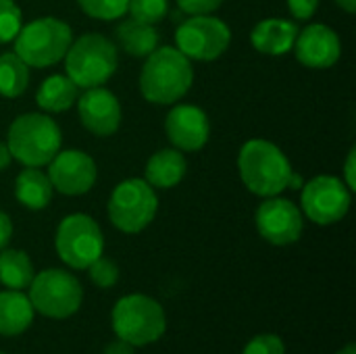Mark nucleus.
I'll list each match as a JSON object with an SVG mask.
<instances>
[{"mask_svg":"<svg viewBox=\"0 0 356 354\" xmlns=\"http://www.w3.org/2000/svg\"><path fill=\"white\" fill-rule=\"evenodd\" d=\"M336 4L340 8H344L346 13H355L356 10V0H336Z\"/></svg>","mask_w":356,"mask_h":354,"instance_id":"37","label":"nucleus"},{"mask_svg":"<svg viewBox=\"0 0 356 354\" xmlns=\"http://www.w3.org/2000/svg\"><path fill=\"white\" fill-rule=\"evenodd\" d=\"M188 173V161L177 148H163L146 163V182L154 190H171L181 184Z\"/></svg>","mask_w":356,"mask_h":354,"instance_id":"18","label":"nucleus"},{"mask_svg":"<svg viewBox=\"0 0 356 354\" xmlns=\"http://www.w3.org/2000/svg\"><path fill=\"white\" fill-rule=\"evenodd\" d=\"M232 44L229 25L213 15H192L175 29V48L190 61H215Z\"/></svg>","mask_w":356,"mask_h":354,"instance_id":"10","label":"nucleus"},{"mask_svg":"<svg viewBox=\"0 0 356 354\" xmlns=\"http://www.w3.org/2000/svg\"><path fill=\"white\" fill-rule=\"evenodd\" d=\"M27 296L35 313L48 319H67L79 311L83 288L79 280L65 269H44L33 275Z\"/></svg>","mask_w":356,"mask_h":354,"instance_id":"8","label":"nucleus"},{"mask_svg":"<svg viewBox=\"0 0 356 354\" xmlns=\"http://www.w3.org/2000/svg\"><path fill=\"white\" fill-rule=\"evenodd\" d=\"M73 42V31L69 23L56 19V17H40L29 23H25L15 44V54L31 69H44L52 67L58 61L65 58L69 46Z\"/></svg>","mask_w":356,"mask_h":354,"instance_id":"5","label":"nucleus"},{"mask_svg":"<svg viewBox=\"0 0 356 354\" xmlns=\"http://www.w3.org/2000/svg\"><path fill=\"white\" fill-rule=\"evenodd\" d=\"M86 271L90 273L92 284H96L98 288H113L119 282V273H121L119 265L113 259L104 257V255L98 257Z\"/></svg>","mask_w":356,"mask_h":354,"instance_id":"28","label":"nucleus"},{"mask_svg":"<svg viewBox=\"0 0 356 354\" xmlns=\"http://www.w3.org/2000/svg\"><path fill=\"white\" fill-rule=\"evenodd\" d=\"M65 75L79 88L104 86L119 67V50L102 33H83L75 38L65 54Z\"/></svg>","mask_w":356,"mask_h":354,"instance_id":"4","label":"nucleus"},{"mask_svg":"<svg viewBox=\"0 0 356 354\" xmlns=\"http://www.w3.org/2000/svg\"><path fill=\"white\" fill-rule=\"evenodd\" d=\"M108 219L123 234L144 232L156 217L159 196L156 190L140 177L123 179L115 186L108 198Z\"/></svg>","mask_w":356,"mask_h":354,"instance_id":"7","label":"nucleus"},{"mask_svg":"<svg viewBox=\"0 0 356 354\" xmlns=\"http://www.w3.org/2000/svg\"><path fill=\"white\" fill-rule=\"evenodd\" d=\"M336 354H356V346H355V344H346V346H344L342 351H338Z\"/></svg>","mask_w":356,"mask_h":354,"instance_id":"38","label":"nucleus"},{"mask_svg":"<svg viewBox=\"0 0 356 354\" xmlns=\"http://www.w3.org/2000/svg\"><path fill=\"white\" fill-rule=\"evenodd\" d=\"M165 119L167 140L173 148L181 152H196L200 150L211 138V121L209 115L194 104H171Z\"/></svg>","mask_w":356,"mask_h":354,"instance_id":"15","label":"nucleus"},{"mask_svg":"<svg viewBox=\"0 0 356 354\" xmlns=\"http://www.w3.org/2000/svg\"><path fill=\"white\" fill-rule=\"evenodd\" d=\"M23 27V13L15 0H0V44H8Z\"/></svg>","mask_w":356,"mask_h":354,"instance_id":"27","label":"nucleus"},{"mask_svg":"<svg viewBox=\"0 0 356 354\" xmlns=\"http://www.w3.org/2000/svg\"><path fill=\"white\" fill-rule=\"evenodd\" d=\"M77 113L81 125L96 138H108L117 134L123 119L119 98L102 86L83 90V94L77 98Z\"/></svg>","mask_w":356,"mask_h":354,"instance_id":"14","label":"nucleus"},{"mask_svg":"<svg viewBox=\"0 0 356 354\" xmlns=\"http://www.w3.org/2000/svg\"><path fill=\"white\" fill-rule=\"evenodd\" d=\"M77 4L92 19L115 21L125 17L129 0H77Z\"/></svg>","mask_w":356,"mask_h":354,"instance_id":"25","label":"nucleus"},{"mask_svg":"<svg viewBox=\"0 0 356 354\" xmlns=\"http://www.w3.org/2000/svg\"><path fill=\"white\" fill-rule=\"evenodd\" d=\"M33 307L23 290L0 292V336H21L33 323Z\"/></svg>","mask_w":356,"mask_h":354,"instance_id":"19","label":"nucleus"},{"mask_svg":"<svg viewBox=\"0 0 356 354\" xmlns=\"http://www.w3.org/2000/svg\"><path fill=\"white\" fill-rule=\"evenodd\" d=\"M194 83V67L173 46H159L152 50L140 71V92L144 100L159 106L179 102Z\"/></svg>","mask_w":356,"mask_h":354,"instance_id":"1","label":"nucleus"},{"mask_svg":"<svg viewBox=\"0 0 356 354\" xmlns=\"http://www.w3.org/2000/svg\"><path fill=\"white\" fill-rule=\"evenodd\" d=\"M29 86V67L15 54H0V96L19 98Z\"/></svg>","mask_w":356,"mask_h":354,"instance_id":"24","label":"nucleus"},{"mask_svg":"<svg viewBox=\"0 0 356 354\" xmlns=\"http://www.w3.org/2000/svg\"><path fill=\"white\" fill-rule=\"evenodd\" d=\"M353 202V192L336 175H317L300 188V211L317 225L342 221Z\"/></svg>","mask_w":356,"mask_h":354,"instance_id":"11","label":"nucleus"},{"mask_svg":"<svg viewBox=\"0 0 356 354\" xmlns=\"http://www.w3.org/2000/svg\"><path fill=\"white\" fill-rule=\"evenodd\" d=\"M54 188L40 167H25L15 179V198L29 211H42L52 202Z\"/></svg>","mask_w":356,"mask_h":354,"instance_id":"20","label":"nucleus"},{"mask_svg":"<svg viewBox=\"0 0 356 354\" xmlns=\"http://www.w3.org/2000/svg\"><path fill=\"white\" fill-rule=\"evenodd\" d=\"M225 0H177V6L184 15H211L217 8H221Z\"/></svg>","mask_w":356,"mask_h":354,"instance_id":"30","label":"nucleus"},{"mask_svg":"<svg viewBox=\"0 0 356 354\" xmlns=\"http://www.w3.org/2000/svg\"><path fill=\"white\" fill-rule=\"evenodd\" d=\"M159 31L154 25L140 23L136 19H125L117 25V42L134 58H146L152 50L159 48Z\"/></svg>","mask_w":356,"mask_h":354,"instance_id":"21","label":"nucleus"},{"mask_svg":"<svg viewBox=\"0 0 356 354\" xmlns=\"http://www.w3.org/2000/svg\"><path fill=\"white\" fill-rule=\"evenodd\" d=\"M0 354H4V353H0Z\"/></svg>","mask_w":356,"mask_h":354,"instance_id":"39","label":"nucleus"},{"mask_svg":"<svg viewBox=\"0 0 356 354\" xmlns=\"http://www.w3.org/2000/svg\"><path fill=\"white\" fill-rule=\"evenodd\" d=\"M33 263L27 252L17 248L0 250V284L6 290H25L33 280Z\"/></svg>","mask_w":356,"mask_h":354,"instance_id":"23","label":"nucleus"},{"mask_svg":"<svg viewBox=\"0 0 356 354\" xmlns=\"http://www.w3.org/2000/svg\"><path fill=\"white\" fill-rule=\"evenodd\" d=\"M77 94L79 88L67 75H50L40 83L35 102L46 113H65L77 102Z\"/></svg>","mask_w":356,"mask_h":354,"instance_id":"22","label":"nucleus"},{"mask_svg":"<svg viewBox=\"0 0 356 354\" xmlns=\"http://www.w3.org/2000/svg\"><path fill=\"white\" fill-rule=\"evenodd\" d=\"M254 221L261 238L273 246H290L298 242L305 230L302 211L292 200L280 196L265 198L257 209Z\"/></svg>","mask_w":356,"mask_h":354,"instance_id":"12","label":"nucleus"},{"mask_svg":"<svg viewBox=\"0 0 356 354\" xmlns=\"http://www.w3.org/2000/svg\"><path fill=\"white\" fill-rule=\"evenodd\" d=\"M350 192L356 190V148H350L348 156H346V163H344V179H342Z\"/></svg>","mask_w":356,"mask_h":354,"instance_id":"32","label":"nucleus"},{"mask_svg":"<svg viewBox=\"0 0 356 354\" xmlns=\"http://www.w3.org/2000/svg\"><path fill=\"white\" fill-rule=\"evenodd\" d=\"M10 161H13V156H10V150H8L6 142H0V171L6 169L10 165Z\"/></svg>","mask_w":356,"mask_h":354,"instance_id":"35","label":"nucleus"},{"mask_svg":"<svg viewBox=\"0 0 356 354\" xmlns=\"http://www.w3.org/2000/svg\"><path fill=\"white\" fill-rule=\"evenodd\" d=\"M63 134L56 121L46 113L19 115L6 134L10 156L23 167H46L60 150Z\"/></svg>","mask_w":356,"mask_h":354,"instance_id":"3","label":"nucleus"},{"mask_svg":"<svg viewBox=\"0 0 356 354\" xmlns=\"http://www.w3.org/2000/svg\"><path fill=\"white\" fill-rule=\"evenodd\" d=\"M238 173L248 192L261 198H271L280 196L288 188L292 163L280 146H275L269 140L257 138L248 140L240 148Z\"/></svg>","mask_w":356,"mask_h":354,"instance_id":"2","label":"nucleus"},{"mask_svg":"<svg viewBox=\"0 0 356 354\" xmlns=\"http://www.w3.org/2000/svg\"><path fill=\"white\" fill-rule=\"evenodd\" d=\"M298 25L290 19H263L250 31V44L257 52L267 56H284L294 48Z\"/></svg>","mask_w":356,"mask_h":354,"instance_id":"17","label":"nucleus"},{"mask_svg":"<svg viewBox=\"0 0 356 354\" xmlns=\"http://www.w3.org/2000/svg\"><path fill=\"white\" fill-rule=\"evenodd\" d=\"M10 238H13V221H10V217L0 209V250L8 246Z\"/></svg>","mask_w":356,"mask_h":354,"instance_id":"33","label":"nucleus"},{"mask_svg":"<svg viewBox=\"0 0 356 354\" xmlns=\"http://www.w3.org/2000/svg\"><path fill=\"white\" fill-rule=\"evenodd\" d=\"M242 354H286V344L275 334H261L244 346Z\"/></svg>","mask_w":356,"mask_h":354,"instance_id":"29","label":"nucleus"},{"mask_svg":"<svg viewBox=\"0 0 356 354\" xmlns=\"http://www.w3.org/2000/svg\"><path fill=\"white\" fill-rule=\"evenodd\" d=\"M102 354H136V346H131L129 342L117 338V340H113L111 344H106V348H104V353Z\"/></svg>","mask_w":356,"mask_h":354,"instance_id":"34","label":"nucleus"},{"mask_svg":"<svg viewBox=\"0 0 356 354\" xmlns=\"http://www.w3.org/2000/svg\"><path fill=\"white\" fill-rule=\"evenodd\" d=\"M127 13L140 23L156 25L169 15V0H129Z\"/></svg>","mask_w":356,"mask_h":354,"instance_id":"26","label":"nucleus"},{"mask_svg":"<svg viewBox=\"0 0 356 354\" xmlns=\"http://www.w3.org/2000/svg\"><path fill=\"white\" fill-rule=\"evenodd\" d=\"M54 248L60 261L77 271H86L104 252V236L100 225L86 213L67 215L54 236Z\"/></svg>","mask_w":356,"mask_h":354,"instance_id":"9","label":"nucleus"},{"mask_svg":"<svg viewBox=\"0 0 356 354\" xmlns=\"http://www.w3.org/2000/svg\"><path fill=\"white\" fill-rule=\"evenodd\" d=\"M305 186V179H302V175H298V173H294L292 171V175H290V182H288V188L290 190H300Z\"/></svg>","mask_w":356,"mask_h":354,"instance_id":"36","label":"nucleus"},{"mask_svg":"<svg viewBox=\"0 0 356 354\" xmlns=\"http://www.w3.org/2000/svg\"><path fill=\"white\" fill-rule=\"evenodd\" d=\"M46 167L52 188L65 196L88 194L98 179L96 161L88 152L77 148L58 150L56 156Z\"/></svg>","mask_w":356,"mask_h":354,"instance_id":"13","label":"nucleus"},{"mask_svg":"<svg viewBox=\"0 0 356 354\" xmlns=\"http://www.w3.org/2000/svg\"><path fill=\"white\" fill-rule=\"evenodd\" d=\"M292 50L307 69H330L342 56V42L330 25L311 23L298 31Z\"/></svg>","mask_w":356,"mask_h":354,"instance_id":"16","label":"nucleus"},{"mask_svg":"<svg viewBox=\"0 0 356 354\" xmlns=\"http://www.w3.org/2000/svg\"><path fill=\"white\" fill-rule=\"evenodd\" d=\"M111 321L115 336L136 348L161 340L167 330V317L161 303L146 294H127L119 298L113 307Z\"/></svg>","mask_w":356,"mask_h":354,"instance_id":"6","label":"nucleus"},{"mask_svg":"<svg viewBox=\"0 0 356 354\" xmlns=\"http://www.w3.org/2000/svg\"><path fill=\"white\" fill-rule=\"evenodd\" d=\"M286 4L292 17L298 21H309L319 8V0H286Z\"/></svg>","mask_w":356,"mask_h":354,"instance_id":"31","label":"nucleus"}]
</instances>
